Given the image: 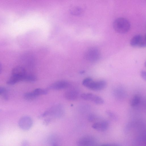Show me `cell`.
<instances>
[{"label":"cell","mask_w":146,"mask_h":146,"mask_svg":"<svg viewBox=\"0 0 146 146\" xmlns=\"http://www.w3.org/2000/svg\"><path fill=\"white\" fill-rule=\"evenodd\" d=\"M108 121L103 120L96 122L92 125V127L94 129L100 131H103L107 129L109 127Z\"/></svg>","instance_id":"9"},{"label":"cell","mask_w":146,"mask_h":146,"mask_svg":"<svg viewBox=\"0 0 146 146\" xmlns=\"http://www.w3.org/2000/svg\"><path fill=\"white\" fill-rule=\"evenodd\" d=\"M100 57L99 51L96 48L92 47L88 49L84 54V57L87 60L91 62L98 61Z\"/></svg>","instance_id":"4"},{"label":"cell","mask_w":146,"mask_h":146,"mask_svg":"<svg viewBox=\"0 0 146 146\" xmlns=\"http://www.w3.org/2000/svg\"><path fill=\"white\" fill-rule=\"evenodd\" d=\"M97 117L93 114H89L88 117V119L90 122H93L96 120L97 119Z\"/></svg>","instance_id":"18"},{"label":"cell","mask_w":146,"mask_h":146,"mask_svg":"<svg viewBox=\"0 0 146 146\" xmlns=\"http://www.w3.org/2000/svg\"><path fill=\"white\" fill-rule=\"evenodd\" d=\"M68 81L62 80L56 82L50 86L49 88L54 90H60L67 88L70 86Z\"/></svg>","instance_id":"10"},{"label":"cell","mask_w":146,"mask_h":146,"mask_svg":"<svg viewBox=\"0 0 146 146\" xmlns=\"http://www.w3.org/2000/svg\"><path fill=\"white\" fill-rule=\"evenodd\" d=\"M2 70V66L0 62V74L1 73Z\"/></svg>","instance_id":"24"},{"label":"cell","mask_w":146,"mask_h":146,"mask_svg":"<svg viewBox=\"0 0 146 146\" xmlns=\"http://www.w3.org/2000/svg\"><path fill=\"white\" fill-rule=\"evenodd\" d=\"M29 142L27 140H23L21 143V146H29Z\"/></svg>","instance_id":"21"},{"label":"cell","mask_w":146,"mask_h":146,"mask_svg":"<svg viewBox=\"0 0 146 146\" xmlns=\"http://www.w3.org/2000/svg\"><path fill=\"white\" fill-rule=\"evenodd\" d=\"M113 27L115 30L120 33H124L129 30L130 25L126 19L119 17L115 19L113 23Z\"/></svg>","instance_id":"3"},{"label":"cell","mask_w":146,"mask_h":146,"mask_svg":"<svg viewBox=\"0 0 146 146\" xmlns=\"http://www.w3.org/2000/svg\"><path fill=\"white\" fill-rule=\"evenodd\" d=\"M141 101L140 97L139 95H136L133 96L131 100V106L132 107L137 106L139 104Z\"/></svg>","instance_id":"12"},{"label":"cell","mask_w":146,"mask_h":146,"mask_svg":"<svg viewBox=\"0 0 146 146\" xmlns=\"http://www.w3.org/2000/svg\"><path fill=\"white\" fill-rule=\"evenodd\" d=\"M106 113L108 115L111 119L115 120L117 119L116 115L112 111L108 110L106 111Z\"/></svg>","instance_id":"17"},{"label":"cell","mask_w":146,"mask_h":146,"mask_svg":"<svg viewBox=\"0 0 146 146\" xmlns=\"http://www.w3.org/2000/svg\"><path fill=\"white\" fill-rule=\"evenodd\" d=\"M96 144L95 139L90 136H85L82 137L77 142L78 146H94Z\"/></svg>","instance_id":"8"},{"label":"cell","mask_w":146,"mask_h":146,"mask_svg":"<svg viewBox=\"0 0 146 146\" xmlns=\"http://www.w3.org/2000/svg\"><path fill=\"white\" fill-rule=\"evenodd\" d=\"M99 146H120L117 143H112L102 144Z\"/></svg>","instance_id":"20"},{"label":"cell","mask_w":146,"mask_h":146,"mask_svg":"<svg viewBox=\"0 0 146 146\" xmlns=\"http://www.w3.org/2000/svg\"><path fill=\"white\" fill-rule=\"evenodd\" d=\"M82 84L90 90L97 91L105 88L107 86V83L104 80L94 81L91 78L88 77L83 80Z\"/></svg>","instance_id":"2"},{"label":"cell","mask_w":146,"mask_h":146,"mask_svg":"<svg viewBox=\"0 0 146 146\" xmlns=\"http://www.w3.org/2000/svg\"><path fill=\"white\" fill-rule=\"evenodd\" d=\"M145 35L139 34L133 36L130 41L131 46L135 47H143L146 46Z\"/></svg>","instance_id":"5"},{"label":"cell","mask_w":146,"mask_h":146,"mask_svg":"<svg viewBox=\"0 0 146 146\" xmlns=\"http://www.w3.org/2000/svg\"><path fill=\"white\" fill-rule=\"evenodd\" d=\"M36 78L34 75L27 73L24 77L23 81L31 82L36 81Z\"/></svg>","instance_id":"14"},{"label":"cell","mask_w":146,"mask_h":146,"mask_svg":"<svg viewBox=\"0 0 146 146\" xmlns=\"http://www.w3.org/2000/svg\"><path fill=\"white\" fill-rule=\"evenodd\" d=\"M33 121L31 118L27 116H23L21 117L18 122L19 127L22 129L27 130L32 126Z\"/></svg>","instance_id":"7"},{"label":"cell","mask_w":146,"mask_h":146,"mask_svg":"<svg viewBox=\"0 0 146 146\" xmlns=\"http://www.w3.org/2000/svg\"><path fill=\"white\" fill-rule=\"evenodd\" d=\"M145 71L143 70L141 71L140 72V75L141 78L145 81L146 80Z\"/></svg>","instance_id":"19"},{"label":"cell","mask_w":146,"mask_h":146,"mask_svg":"<svg viewBox=\"0 0 146 146\" xmlns=\"http://www.w3.org/2000/svg\"><path fill=\"white\" fill-rule=\"evenodd\" d=\"M83 99L90 101L97 104L100 105L104 103V99L100 96L91 93H84L81 95Z\"/></svg>","instance_id":"6"},{"label":"cell","mask_w":146,"mask_h":146,"mask_svg":"<svg viewBox=\"0 0 146 146\" xmlns=\"http://www.w3.org/2000/svg\"><path fill=\"white\" fill-rule=\"evenodd\" d=\"M70 13L74 15H78L80 14L82 12L81 9L78 7L74 6L70 9Z\"/></svg>","instance_id":"16"},{"label":"cell","mask_w":146,"mask_h":146,"mask_svg":"<svg viewBox=\"0 0 146 146\" xmlns=\"http://www.w3.org/2000/svg\"><path fill=\"white\" fill-rule=\"evenodd\" d=\"M36 97L40 95L46 94L48 92L47 90L41 88H36L32 91Z\"/></svg>","instance_id":"13"},{"label":"cell","mask_w":146,"mask_h":146,"mask_svg":"<svg viewBox=\"0 0 146 146\" xmlns=\"http://www.w3.org/2000/svg\"><path fill=\"white\" fill-rule=\"evenodd\" d=\"M65 98L70 100H74L78 98L79 92L77 90L75 89L68 90L64 94Z\"/></svg>","instance_id":"11"},{"label":"cell","mask_w":146,"mask_h":146,"mask_svg":"<svg viewBox=\"0 0 146 146\" xmlns=\"http://www.w3.org/2000/svg\"><path fill=\"white\" fill-rule=\"evenodd\" d=\"M52 146H58L55 142H53L52 143Z\"/></svg>","instance_id":"23"},{"label":"cell","mask_w":146,"mask_h":146,"mask_svg":"<svg viewBox=\"0 0 146 146\" xmlns=\"http://www.w3.org/2000/svg\"><path fill=\"white\" fill-rule=\"evenodd\" d=\"M5 91V89L4 88L0 87V95L3 93Z\"/></svg>","instance_id":"22"},{"label":"cell","mask_w":146,"mask_h":146,"mask_svg":"<svg viewBox=\"0 0 146 146\" xmlns=\"http://www.w3.org/2000/svg\"><path fill=\"white\" fill-rule=\"evenodd\" d=\"M23 97L25 100H32L35 99L36 98L32 92L25 93L24 94Z\"/></svg>","instance_id":"15"},{"label":"cell","mask_w":146,"mask_h":146,"mask_svg":"<svg viewBox=\"0 0 146 146\" xmlns=\"http://www.w3.org/2000/svg\"><path fill=\"white\" fill-rule=\"evenodd\" d=\"M27 73L25 68L21 66L15 67L12 70L11 75L7 83L8 85H12L20 81H23Z\"/></svg>","instance_id":"1"}]
</instances>
